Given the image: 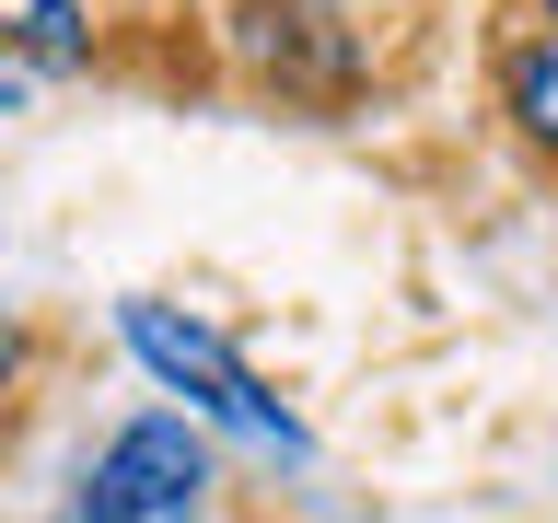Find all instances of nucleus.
Listing matches in <instances>:
<instances>
[{"label":"nucleus","instance_id":"nucleus-5","mask_svg":"<svg viewBox=\"0 0 558 523\" xmlns=\"http://www.w3.org/2000/svg\"><path fill=\"white\" fill-rule=\"evenodd\" d=\"M12 94H24V70H12V59H0V105H12Z\"/></svg>","mask_w":558,"mask_h":523},{"label":"nucleus","instance_id":"nucleus-7","mask_svg":"<svg viewBox=\"0 0 558 523\" xmlns=\"http://www.w3.org/2000/svg\"><path fill=\"white\" fill-rule=\"evenodd\" d=\"M547 24H558V0H547Z\"/></svg>","mask_w":558,"mask_h":523},{"label":"nucleus","instance_id":"nucleus-2","mask_svg":"<svg viewBox=\"0 0 558 523\" xmlns=\"http://www.w3.org/2000/svg\"><path fill=\"white\" fill-rule=\"evenodd\" d=\"M209 512V442L198 418H129L117 442L82 465V500H70V523H198Z\"/></svg>","mask_w":558,"mask_h":523},{"label":"nucleus","instance_id":"nucleus-4","mask_svg":"<svg viewBox=\"0 0 558 523\" xmlns=\"http://www.w3.org/2000/svg\"><path fill=\"white\" fill-rule=\"evenodd\" d=\"M500 105L535 151H558V24H535L523 47H500Z\"/></svg>","mask_w":558,"mask_h":523},{"label":"nucleus","instance_id":"nucleus-6","mask_svg":"<svg viewBox=\"0 0 558 523\" xmlns=\"http://www.w3.org/2000/svg\"><path fill=\"white\" fill-rule=\"evenodd\" d=\"M12 349H24V338H12V314H0V373H12Z\"/></svg>","mask_w":558,"mask_h":523},{"label":"nucleus","instance_id":"nucleus-3","mask_svg":"<svg viewBox=\"0 0 558 523\" xmlns=\"http://www.w3.org/2000/svg\"><path fill=\"white\" fill-rule=\"evenodd\" d=\"M0 59L24 70V82H59V70H82V59H94L82 0H0Z\"/></svg>","mask_w":558,"mask_h":523},{"label":"nucleus","instance_id":"nucleus-1","mask_svg":"<svg viewBox=\"0 0 558 523\" xmlns=\"http://www.w3.org/2000/svg\"><path fill=\"white\" fill-rule=\"evenodd\" d=\"M117 338H129L198 418H221V430H244V442H268V453H303V418L268 396V373H256L221 326H198V314H174V303H117Z\"/></svg>","mask_w":558,"mask_h":523}]
</instances>
